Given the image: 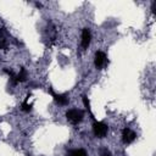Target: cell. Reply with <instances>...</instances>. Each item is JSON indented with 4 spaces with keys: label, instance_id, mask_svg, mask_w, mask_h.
Wrapping results in <instances>:
<instances>
[{
    "label": "cell",
    "instance_id": "cell-8",
    "mask_svg": "<svg viewBox=\"0 0 156 156\" xmlns=\"http://www.w3.org/2000/svg\"><path fill=\"white\" fill-rule=\"evenodd\" d=\"M69 156H88V154L84 149H77V150H72L69 152Z\"/></svg>",
    "mask_w": 156,
    "mask_h": 156
},
{
    "label": "cell",
    "instance_id": "cell-10",
    "mask_svg": "<svg viewBox=\"0 0 156 156\" xmlns=\"http://www.w3.org/2000/svg\"><path fill=\"white\" fill-rule=\"evenodd\" d=\"M22 111H24V112H29L30 110H32V104H27V100L22 104Z\"/></svg>",
    "mask_w": 156,
    "mask_h": 156
},
{
    "label": "cell",
    "instance_id": "cell-11",
    "mask_svg": "<svg viewBox=\"0 0 156 156\" xmlns=\"http://www.w3.org/2000/svg\"><path fill=\"white\" fill-rule=\"evenodd\" d=\"M6 46H7L6 40H5L4 38H1V39H0V49H6Z\"/></svg>",
    "mask_w": 156,
    "mask_h": 156
},
{
    "label": "cell",
    "instance_id": "cell-9",
    "mask_svg": "<svg viewBox=\"0 0 156 156\" xmlns=\"http://www.w3.org/2000/svg\"><path fill=\"white\" fill-rule=\"evenodd\" d=\"M82 100H83V104H84V106H85V108L88 110V112L91 115V111H90V102H89V100H88V98L85 96V95H82Z\"/></svg>",
    "mask_w": 156,
    "mask_h": 156
},
{
    "label": "cell",
    "instance_id": "cell-2",
    "mask_svg": "<svg viewBox=\"0 0 156 156\" xmlns=\"http://www.w3.org/2000/svg\"><path fill=\"white\" fill-rule=\"evenodd\" d=\"M107 130H108V127L104 122H96V121L94 122V124H93V132H94L95 136L104 138L107 134Z\"/></svg>",
    "mask_w": 156,
    "mask_h": 156
},
{
    "label": "cell",
    "instance_id": "cell-7",
    "mask_svg": "<svg viewBox=\"0 0 156 156\" xmlns=\"http://www.w3.org/2000/svg\"><path fill=\"white\" fill-rule=\"evenodd\" d=\"M16 78H17V82H24L27 79V71L24 67H21L20 73L16 76Z\"/></svg>",
    "mask_w": 156,
    "mask_h": 156
},
{
    "label": "cell",
    "instance_id": "cell-12",
    "mask_svg": "<svg viewBox=\"0 0 156 156\" xmlns=\"http://www.w3.org/2000/svg\"><path fill=\"white\" fill-rule=\"evenodd\" d=\"M102 156H111V154H110L108 151H105V154H104Z\"/></svg>",
    "mask_w": 156,
    "mask_h": 156
},
{
    "label": "cell",
    "instance_id": "cell-4",
    "mask_svg": "<svg viewBox=\"0 0 156 156\" xmlns=\"http://www.w3.org/2000/svg\"><path fill=\"white\" fill-rule=\"evenodd\" d=\"M49 93L52 95L54 100L60 105H67L68 104V96L66 94H55L51 88H49Z\"/></svg>",
    "mask_w": 156,
    "mask_h": 156
},
{
    "label": "cell",
    "instance_id": "cell-5",
    "mask_svg": "<svg viewBox=\"0 0 156 156\" xmlns=\"http://www.w3.org/2000/svg\"><path fill=\"white\" fill-rule=\"evenodd\" d=\"M90 40H91L90 30L88 28H84L82 30V48L83 49H87L90 45Z\"/></svg>",
    "mask_w": 156,
    "mask_h": 156
},
{
    "label": "cell",
    "instance_id": "cell-6",
    "mask_svg": "<svg viewBox=\"0 0 156 156\" xmlns=\"http://www.w3.org/2000/svg\"><path fill=\"white\" fill-rule=\"evenodd\" d=\"M106 62V56L102 51H96L95 54V60H94V63H95V67L98 69H101L104 63Z\"/></svg>",
    "mask_w": 156,
    "mask_h": 156
},
{
    "label": "cell",
    "instance_id": "cell-3",
    "mask_svg": "<svg viewBox=\"0 0 156 156\" xmlns=\"http://www.w3.org/2000/svg\"><path fill=\"white\" fill-rule=\"evenodd\" d=\"M135 138H136V134H135L133 130H130L129 128H124V129L122 130V139H123V141H124L126 144L133 143V141L135 140Z\"/></svg>",
    "mask_w": 156,
    "mask_h": 156
},
{
    "label": "cell",
    "instance_id": "cell-1",
    "mask_svg": "<svg viewBox=\"0 0 156 156\" xmlns=\"http://www.w3.org/2000/svg\"><path fill=\"white\" fill-rule=\"evenodd\" d=\"M66 117L69 122H72L73 124H77L83 119L84 112L82 110H78V108H72V110H68L66 112Z\"/></svg>",
    "mask_w": 156,
    "mask_h": 156
},
{
    "label": "cell",
    "instance_id": "cell-13",
    "mask_svg": "<svg viewBox=\"0 0 156 156\" xmlns=\"http://www.w3.org/2000/svg\"><path fill=\"white\" fill-rule=\"evenodd\" d=\"M28 156H29V155H28Z\"/></svg>",
    "mask_w": 156,
    "mask_h": 156
}]
</instances>
